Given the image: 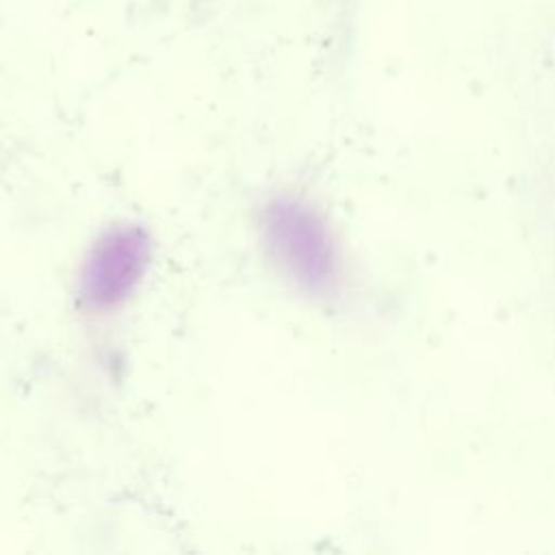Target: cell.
I'll return each instance as SVG.
<instances>
[{
  "label": "cell",
  "mask_w": 555,
  "mask_h": 555,
  "mask_svg": "<svg viewBox=\"0 0 555 555\" xmlns=\"http://www.w3.org/2000/svg\"><path fill=\"white\" fill-rule=\"evenodd\" d=\"M269 251L293 280L306 288H323L334 271L330 238L317 215L295 199H275L264 210Z\"/></svg>",
  "instance_id": "1"
},
{
  "label": "cell",
  "mask_w": 555,
  "mask_h": 555,
  "mask_svg": "<svg viewBox=\"0 0 555 555\" xmlns=\"http://www.w3.org/2000/svg\"><path fill=\"white\" fill-rule=\"evenodd\" d=\"M150 260L147 236L139 228H117L104 234L85 260L80 293L91 308L121 304L139 284Z\"/></svg>",
  "instance_id": "2"
}]
</instances>
